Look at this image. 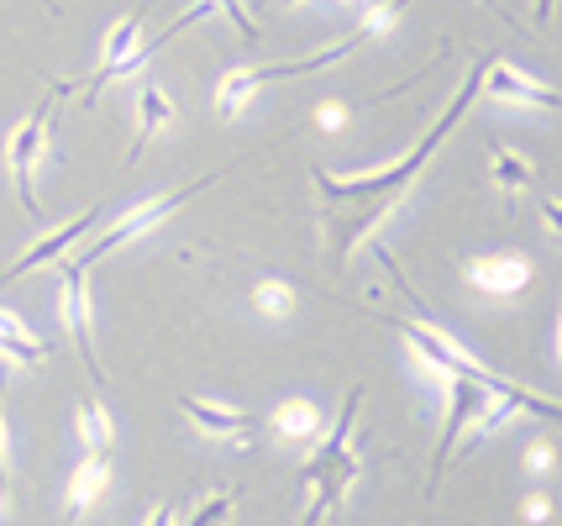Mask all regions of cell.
Segmentation results:
<instances>
[{"instance_id": "cell-1", "label": "cell", "mask_w": 562, "mask_h": 526, "mask_svg": "<svg viewBox=\"0 0 562 526\" xmlns=\"http://www.w3.org/2000/svg\"><path fill=\"white\" fill-rule=\"evenodd\" d=\"M479 79H484V64H473V75L463 79V90L452 96V105L441 111V122L420 137L416 148L405 153L400 164H384V169H373V175H358V179H342L331 175V169H316V190L326 195V201L337 205V216H331V258H347V253L363 243L373 226L390 216L394 205L405 201V190H411V179L426 169V158L452 137V126L463 122V111L473 105V96H479Z\"/></svg>"}, {"instance_id": "cell-2", "label": "cell", "mask_w": 562, "mask_h": 526, "mask_svg": "<svg viewBox=\"0 0 562 526\" xmlns=\"http://www.w3.org/2000/svg\"><path fill=\"white\" fill-rule=\"evenodd\" d=\"M358 405H363V390H347L337 426L326 432V443L316 448V458L300 469V484H305V490H316L311 505H305V516H300V526H321V516H326V511H337V505L347 501V490H352V479H358V452H352V422H358Z\"/></svg>"}, {"instance_id": "cell-3", "label": "cell", "mask_w": 562, "mask_h": 526, "mask_svg": "<svg viewBox=\"0 0 562 526\" xmlns=\"http://www.w3.org/2000/svg\"><path fill=\"white\" fill-rule=\"evenodd\" d=\"M400 337L416 348V358L437 379H452V374L479 379V384H490V390H499V395H515V390H520V384H510V379H499L494 369H484L473 352L458 348V343H452V332H447L441 322H431V316H426V322H400Z\"/></svg>"}, {"instance_id": "cell-4", "label": "cell", "mask_w": 562, "mask_h": 526, "mask_svg": "<svg viewBox=\"0 0 562 526\" xmlns=\"http://www.w3.org/2000/svg\"><path fill=\"white\" fill-rule=\"evenodd\" d=\"M48 105H53V96H43V101H37V111L16 126L11 148H5V158H11V175H16V184H22L26 216H37V211H43L37 190H32V175H37V158H43V148H48Z\"/></svg>"}, {"instance_id": "cell-5", "label": "cell", "mask_w": 562, "mask_h": 526, "mask_svg": "<svg viewBox=\"0 0 562 526\" xmlns=\"http://www.w3.org/2000/svg\"><path fill=\"white\" fill-rule=\"evenodd\" d=\"M205 184H211V179H200V184H190V190H173V195H158V201H147V205H137V211H126L122 222H116V226H105V232H100L95 243H90V248L79 253V264L90 269V264H95V258H105L111 248H122V243H132V237H143V232H153V226L164 222V216H169L173 205H179V201H190V195H195V190H205Z\"/></svg>"}, {"instance_id": "cell-6", "label": "cell", "mask_w": 562, "mask_h": 526, "mask_svg": "<svg viewBox=\"0 0 562 526\" xmlns=\"http://www.w3.org/2000/svg\"><path fill=\"white\" fill-rule=\"evenodd\" d=\"M90 269L74 258V264H64V275H58V284H64V295H58V311H64V322H69L74 343H79V352H85V363H90V374H105L95 358V337H90Z\"/></svg>"}, {"instance_id": "cell-7", "label": "cell", "mask_w": 562, "mask_h": 526, "mask_svg": "<svg viewBox=\"0 0 562 526\" xmlns=\"http://www.w3.org/2000/svg\"><path fill=\"white\" fill-rule=\"evenodd\" d=\"M463 275L484 295H520L531 284V258H520V253H490V258H468Z\"/></svg>"}, {"instance_id": "cell-8", "label": "cell", "mask_w": 562, "mask_h": 526, "mask_svg": "<svg viewBox=\"0 0 562 526\" xmlns=\"http://www.w3.org/2000/svg\"><path fill=\"white\" fill-rule=\"evenodd\" d=\"M95 222H100V211H85V216H74L69 226H58V232H48V237H37V243H32V248H26L22 258L5 269V275H0V284H11V279L32 275V269H48V264H58V258H64V253H69Z\"/></svg>"}, {"instance_id": "cell-9", "label": "cell", "mask_w": 562, "mask_h": 526, "mask_svg": "<svg viewBox=\"0 0 562 526\" xmlns=\"http://www.w3.org/2000/svg\"><path fill=\"white\" fill-rule=\"evenodd\" d=\"M447 384V395H452V416H447V432H441V448H437V474H441V463H447V452H452V443L463 437V426L484 411V405L499 395V390H490V384H479V379H441ZM520 395V390H515Z\"/></svg>"}, {"instance_id": "cell-10", "label": "cell", "mask_w": 562, "mask_h": 526, "mask_svg": "<svg viewBox=\"0 0 562 526\" xmlns=\"http://www.w3.org/2000/svg\"><path fill=\"white\" fill-rule=\"evenodd\" d=\"M479 90L494 96V101H520V105H537V111H558V90L531 75H520V69H510V64H490V75L479 79Z\"/></svg>"}, {"instance_id": "cell-11", "label": "cell", "mask_w": 562, "mask_h": 526, "mask_svg": "<svg viewBox=\"0 0 562 526\" xmlns=\"http://www.w3.org/2000/svg\"><path fill=\"white\" fill-rule=\"evenodd\" d=\"M105 484H111V452H85V463L69 479V516H85L105 495Z\"/></svg>"}, {"instance_id": "cell-12", "label": "cell", "mask_w": 562, "mask_h": 526, "mask_svg": "<svg viewBox=\"0 0 562 526\" xmlns=\"http://www.w3.org/2000/svg\"><path fill=\"white\" fill-rule=\"evenodd\" d=\"M137 32H143V16H122V22L111 26V37H105V53H100V69H95V79H90V90H85L90 101H95L100 90H105V85L116 79V64H122L126 53L137 48Z\"/></svg>"}, {"instance_id": "cell-13", "label": "cell", "mask_w": 562, "mask_h": 526, "mask_svg": "<svg viewBox=\"0 0 562 526\" xmlns=\"http://www.w3.org/2000/svg\"><path fill=\"white\" fill-rule=\"evenodd\" d=\"M179 411L200 426V432H211V437H232V432H247L252 416L247 411H232V405H216V401H200V395H179Z\"/></svg>"}, {"instance_id": "cell-14", "label": "cell", "mask_w": 562, "mask_h": 526, "mask_svg": "<svg viewBox=\"0 0 562 526\" xmlns=\"http://www.w3.org/2000/svg\"><path fill=\"white\" fill-rule=\"evenodd\" d=\"M269 79H273V69H237V75H226L216 85V111L221 116H243L247 105H252V96H258Z\"/></svg>"}, {"instance_id": "cell-15", "label": "cell", "mask_w": 562, "mask_h": 526, "mask_svg": "<svg viewBox=\"0 0 562 526\" xmlns=\"http://www.w3.org/2000/svg\"><path fill=\"white\" fill-rule=\"evenodd\" d=\"M173 122V101L164 85H143V96H137V148H143L147 137H158L164 126ZM132 148V153H137Z\"/></svg>"}, {"instance_id": "cell-16", "label": "cell", "mask_w": 562, "mask_h": 526, "mask_svg": "<svg viewBox=\"0 0 562 526\" xmlns=\"http://www.w3.org/2000/svg\"><path fill=\"white\" fill-rule=\"evenodd\" d=\"M273 432H284V437H294V443H305V437H316L321 432V411L311 401H284L279 411H273Z\"/></svg>"}, {"instance_id": "cell-17", "label": "cell", "mask_w": 562, "mask_h": 526, "mask_svg": "<svg viewBox=\"0 0 562 526\" xmlns=\"http://www.w3.org/2000/svg\"><path fill=\"white\" fill-rule=\"evenodd\" d=\"M79 437H85V452H111V443H116L111 416L95 401H79Z\"/></svg>"}, {"instance_id": "cell-18", "label": "cell", "mask_w": 562, "mask_h": 526, "mask_svg": "<svg viewBox=\"0 0 562 526\" xmlns=\"http://www.w3.org/2000/svg\"><path fill=\"white\" fill-rule=\"evenodd\" d=\"M252 305H258L263 316H290L294 290L284 284V279H258V284H252Z\"/></svg>"}, {"instance_id": "cell-19", "label": "cell", "mask_w": 562, "mask_h": 526, "mask_svg": "<svg viewBox=\"0 0 562 526\" xmlns=\"http://www.w3.org/2000/svg\"><path fill=\"white\" fill-rule=\"evenodd\" d=\"M531 158H520V153H510V148H499L494 153V184L499 190H520V184H531Z\"/></svg>"}, {"instance_id": "cell-20", "label": "cell", "mask_w": 562, "mask_h": 526, "mask_svg": "<svg viewBox=\"0 0 562 526\" xmlns=\"http://www.w3.org/2000/svg\"><path fill=\"white\" fill-rule=\"evenodd\" d=\"M0 358H5V363H43L48 348H43L37 337H11V332H0Z\"/></svg>"}, {"instance_id": "cell-21", "label": "cell", "mask_w": 562, "mask_h": 526, "mask_svg": "<svg viewBox=\"0 0 562 526\" xmlns=\"http://www.w3.org/2000/svg\"><path fill=\"white\" fill-rule=\"evenodd\" d=\"M226 516H232V495H211L184 526H226Z\"/></svg>"}, {"instance_id": "cell-22", "label": "cell", "mask_w": 562, "mask_h": 526, "mask_svg": "<svg viewBox=\"0 0 562 526\" xmlns=\"http://www.w3.org/2000/svg\"><path fill=\"white\" fill-rule=\"evenodd\" d=\"M11 501V426H5V401H0V505Z\"/></svg>"}, {"instance_id": "cell-23", "label": "cell", "mask_w": 562, "mask_h": 526, "mask_svg": "<svg viewBox=\"0 0 562 526\" xmlns=\"http://www.w3.org/2000/svg\"><path fill=\"white\" fill-rule=\"evenodd\" d=\"M211 5H216V11H226V16L237 22V32H243V37H258V16L247 11V0H211Z\"/></svg>"}, {"instance_id": "cell-24", "label": "cell", "mask_w": 562, "mask_h": 526, "mask_svg": "<svg viewBox=\"0 0 562 526\" xmlns=\"http://www.w3.org/2000/svg\"><path fill=\"white\" fill-rule=\"evenodd\" d=\"M342 122H347V105H337V101L321 105V126H326V132H337Z\"/></svg>"}, {"instance_id": "cell-25", "label": "cell", "mask_w": 562, "mask_h": 526, "mask_svg": "<svg viewBox=\"0 0 562 526\" xmlns=\"http://www.w3.org/2000/svg\"><path fill=\"white\" fill-rule=\"evenodd\" d=\"M147 526H179V522H173V505H158V511L147 516Z\"/></svg>"}, {"instance_id": "cell-26", "label": "cell", "mask_w": 562, "mask_h": 526, "mask_svg": "<svg viewBox=\"0 0 562 526\" xmlns=\"http://www.w3.org/2000/svg\"><path fill=\"white\" fill-rule=\"evenodd\" d=\"M547 232H552V237L562 232V211H558V201H547Z\"/></svg>"}, {"instance_id": "cell-27", "label": "cell", "mask_w": 562, "mask_h": 526, "mask_svg": "<svg viewBox=\"0 0 562 526\" xmlns=\"http://www.w3.org/2000/svg\"><path fill=\"white\" fill-rule=\"evenodd\" d=\"M547 11H552V0H537V11H531V16H537V22H547Z\"/></svg>"}, {"instance_id": "cell-28", "label": "cell", "mask_w": 562, "mask_h": 526, "mask_svg": "<svg viewBox=\"0 0 562 526\" xmlns=\"http://www.w3.org/2000/svg\"><path fill=\"white\" fill-rule=\"evenodd\" d=\"M342 5H368V0H342Z\"/></svg>"}, {"instance_id": "cell-29", "label": "cell", "mask_w": 562, "mask_h": 526, "mask_svg": "<svg viewBox=\"0 0 562 526\" xmlns=\"http://www.w3.org/2000/svg\"><path fill=\"white\" fill-rule=\"evenodd\" d=\"M279 5H300V0H279Z\"/></svg>"}]
</instances>
